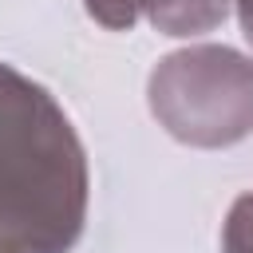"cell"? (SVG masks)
Wrapping results in <instances>:
<instances>
[{
    "label": "cell",
    "mask_w": 253,
    "mask_h": 253,
    "mask_svg": "<svg viewBox=\"0 0 253 253\" xmlns=\"http://www.w3.org/2000/svg\"><path fill=\"white\" fill-rule=\"evenodd\" d=\"M91 170L75 123L47 87L0 63V210L40 253H71L87 225Z\"/></svg>",
    "instance_id": "obj_1"
},
{
    "label": "cell",
    "mask_w": 253,
    "mask_h": 253,
    "mask_svg": "<svg viewBox=\"0 0 253 253\" xmlns=\"http://www.w3.org/2000/svg\"><path fill=\"white\" fill-rule=\"evenodd\" d=\"M0 253H40V245L8 210H0Z\"/></svg>",
    "instance_id": "obj_5"
},
{
    "label": "cell",
    "mask_w": 253,
    "mask_h": 253,
    "mask_svg": "<svg viewBox=\"0 0 253 253\" xmlns=\"http://www.w3.org/2000/svg\"><path fill=\"white\" fill-rule=\"evenodd\" d=\"M83 8L111 32H130L138 20H146L162 36L190 40L221 28L233 12V0H83Z\"/></svg>",
    "instance_id": "obj_3"
},
{
    "label": "cell",
    "mask_w": 253,
    "mask_h": 253,
    "mask_svg": "<svg viewBox=\"0 0 253 253\" xmlns=\"http://www.w3.org/2000/svg\"><path fill=\"white\" fill-rule=\"evenodd\" d=\"M233 12H237V24H241L245 43L253 47V0H233Z\"/></svg>",
    "instance_id": "obj_6"
},
{
    "label": "cell",
    "mask_w": 253,
    "mask_h": 253,
    "mask_svg": "<svg viewBox=\"0 0 253 253\" xmlns=\"http://www.w3.org/2000/svg\"><path fill=\"white\" fill-rule=\"evenodd\" d=\"M221 253H253V190H245L221 225Z\"/></svg>",
    "instance_id": "obj_4"
},
{
    "label": "cell",
    "mask_w": 253,
    "mask_h": 253,
    "mask_svg": "<svg viewBox=\"0 0 253 253\" xmlns=\"http://www.w3.org/2000/svg\"><path fill=\"white\" fill-rule=\"evenodd\" d=\"M146 107L182 146H237L253 134V55L225 43L178 47L154 63Z\"/></svg>",
    "instance_id": "obj_2"
}]
</instances>
